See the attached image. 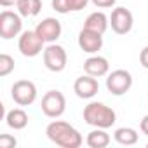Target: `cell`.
<instances>
[{"instance_id":"cell-18","label":"cell","mask_w":148,"mask_h":148,"mask_svg":"<svg viewBox=\"0 0 148 148\" xmlns=\"http://www.w3.org/2000/svg\"><path fill=\"white\" fill-rule=\"evenodd\" d=\"M16 9L23 18H33L42 11V0H18Z\"/></svg>"},{"instance_id":"cell-2","label":"cell","mask_w":148,"mask_h":148,"mask_svg":"<svg viewBox=\"0 0 148 148\" xmlns=\"http://www.w3.org/2000/svg\"><path fill=\"white\" fill-rule=\"evenodd\" d=\"M84 120H86V124H89L92 127L108 129V127H112L117 122V115L105 103L92 101V103H89L84 108Z\"/></svg>"},{"instance_id":"cell-20","label":"cell","mask_w":148,"mask_h":148,"mask_svg":"<svg viewBox=\"0 0 148 148\" xmlns=\"http://www.w3.org/2000/svg\"><path fill=\"white\" fill-rule=\"evenodd\" d=\"M14 70V58L9 54H0V77H7Z\"/></svg>"},{"instance_id":"cell-23","label":"cell","mask_w":148,"mask_h":148,"mask_svg":"<svg viewBox=\"0 0 148 148\" xmlns=\"http://www.w3.org/2000/svg\"><path fill=\"white\" fill-rule=\"evenodd\" d=\"M139 63H141V66H143V68H146V70H148V45H146V47H143V51L139 52Z\"/></svg>"},{"instance_id":"cell-1","label":"cell","mask_w":148,"mask_h":148,"mask_svg":"<svg viewBox=\"0 0 148 148\" xmlns=\"http://www.w3.org/2000/svg\"><path fill=\"white\" fill-rule=\"evenodd\" d=\"M45 134L54 145H58L61 148H79L84 143L82 134L73 125H70L68 122H63V120L51 122L45 129Z\"/></svg>"},{"instance_id":"cell-9","label":"cell","mask_w":148,"mask_h":148,"mask_svg":"<svg viewBox=\"0 0 148 148\" xmlns=\"http://www.w3.org/2000/svg\"><path fill=\"white\" fill-rule=\"evenodd\" d=\"M132 25H134V18H132V12L125 7H117L112 11V16H110V26L112 30L117 33V35H125L132 30Z\"/></svg>"},{"instance_id":"cell-13","label":"cell","mask_w":148,"mask_h":148,"mask_svg":"<svg viewBox=\"0 0 148 148\" xmlns=\"http://www.w3.org/2000/svg\"><path fill=\"white\" fill-rule=\"evenodd\" d=\"M108 70H110V63L103 56H91L84 63V71L87 73V75L96 77V79L98 77H105L108 73Z\"/></svg>"},{"instance_id":"cell-19","label":"cell","mask_w":148,"mask_h":148,"mask_svg":"<svg viewBox=\"0 0 148 148\" xmlns=\"http://www.w3.org/2000/svg\"><path fill=\"white\" fill-rule=\"evenodd\" d=\"M138 132L136 129L132 127H119L115 129L113 132V139L119 143V145H124V146H131V145H136L138 143Z\"/></svg>"},{"instance_id":"cell-21","label":"cell","mask_w":148,"mask_h":148,"mask_svg":"<svg viewBox=\"0 0 148 148\" xmlns=\"http://www.w3.org/2000/svg\"><path fill=\"white\" fill-rule=\"evenodd\" d=\"M18 145L16 138L11 134H2L0 136V148H14Z\"/></svg>"},{"instance_id":"cell-7","label":"cell","mask_w":148,"mask_h":148,"mask_svg":"<svg viewBox=\"0 0 148 148\" xmlns=\"http://www.w3.org/2000/svg\"><path fill=\"white\" fill-rule=\"evenodd\" d=\"M11 96L16 105L28 106V105H33L37 99V87L30 80H18V82H14V86L11 89Z\"/></svg>"},{"instance_id":"cell-10","label":"cell","mask_w":148,"mask_h":148,"mask_svg":"<svg viewBox=\"0 0 148 148\" xmlns=\"http://www.w3.org/2000/svg\"><path fill=\"white\" fill-rule=\"evenodd\" d=\"M35 32L40 35V38H42L45 44H54V42L61 37L63 28H61V23H59L56 18H45V19H42V21L37 25Z\"/></svg>"},{"instance_id":"cell-12","label":"cell","mask_w":148,"mask_h":148,"mask_svg":"<svg viewBox=\"0 0 148 148\" xmlns=\"http://www.w3.org/2000/svg\"><path fill=\"white\" fill-rule=\"evenodd\" d=\"M73 91H75V94L82 99H91L98 94L99 91V84L96 80V77L92 75H82L75 80V84H73Z\"/></svg>"},{"instance_id":"cell-22","label":"cell","mask_w":148,"mask_h":148,"mask_svg":"<svg viewBox=\"0 0 148 148\" xmlns=\"http://www.w3.org/2000/svg\"><path fill=\"white\" fill-rule=\"evenodd\" d=\"M91 2L96 7H99V9H108V7H113L115 5L117 0H91Z\"/></svg>"},{"instance_id":"cell-6","label":"cell","mask_w":148,"mask_h":148,"mask_svg":"<svg viewBox=\"0 0 148 148\" xmlns=\"http://www.w3.org/2000/svg\"><path fill=\"white\" fill-rule=\"evenodd\" d=\"M66 61H68V56H66L64 47L58 44H49L44 49V64L47 70L56 71V73L63 71L66 68Z\"/></svg>"},{"instance_id":"cell-3","label":"cell","mask_w":148,"mask_h":148,"mask_svg":"<svg viewBox=\"0 0 148 148\" xmlns=\"http://www.w3.org/2000/svg\"><path fill=\"white\" fill-rule=\"evenodd\" d=\"M42 112L49 119H58L66 110V98L61 91H47L42 98Z\"/></svg>"},{"instance_id":"cell-24","label":"cell","mask_w":148,"mask_h":148,"mask_svg":"<svg viewBox=\"0 0 148 148\" xmlns=\"http://www.w3.org/2000/svg\"><path fill=\"white\" fill-rule=\"evenodd\" d=\"M139 129H141V132H143V134H146V136H148V115H145V117H143V120H141V124H139Z\"/></svg>"},{"instance_id":"cell-26","label":"cell","mask_w":148,"mask_h":148,"mask_svg":"<svg viewBox=\"0 0 148 148\" xmlns=\"http://www.w3.org/2000/svg\"><path fill=\"white\" fill-rule=\"evenodd\" d=\"M146 146H148V145H146Z\"/></svg>"},{"instance_id":"cell-5","label":"cell","mask_w":148,"mask_h":148,"mask_svg":"<svg viewBox=\"0 0 148 148\" xmlns=\"http://www.w3.org/2000/svg\"><path fill=\"white\" fill-rule=\"evenodd\" d=\"M44 44L45 42L40 38V35L35 30H28V32H23L21 33L19 42H18V47H19V52L23 56L35 58L40 52H44Z\"/></svg>"},{"instance_id":"cell-17","label":"cell","mask_w":148,"mask_h":148,"mask_svg":"<svg viewBox=\"0 0 148 148\" xmlns=\"http://www.w3.org/2000/svg\"><path fill=\"white\" fill-rule=\"evenodd\" d=\"M87 146L91 148H106L110 145V134L101 129V127H96L94 131H91L87 134V139H86Z\"/></svg>"},{"instance_id":"cell-25","label":"cell","mask_w":148,"mask_h":148,"mask_svg":"<svg viewBox=\"0 0 148 148\" xmlns=\"http://www.w3.org/2000/svg\"><path fill=\"white\" fill-rule=\"evenodd\" d=\"M16 4H18V0H0V5H4V7H11Z\"/></svg>"},{"instance_id":"cell-15","label":"cell","mask_w":148,"mask_h":148,"mask_svg":"<svg viewBox=\"0 0 148 148\" xmlns=\"http://www.w3.org/2000/svg\"><path fill=\"white\" fill-rule=\"evenodd\" d=\"M108 25H110V19L106 18V14L96 11V12H92V14L87 16V19H86V23H84V28L92 30V32H98V33L103 35V33L108 30Z\"/></svg>"},{"instance_id":"cell-16","label":"cell","mask_w":148,"mask_h":148,"mask_svg":"<svg viewBox=\"0 0 148 148\" xmlns=\"http://www.w3.org/2000/svg\"><path fill=\"white\" fill-rule=\"evenodd\" d=\"M5 122L11 129L14 131H21L28 125V113L23 110V108H12L7 112L5 115Z\"/></svg>"},{"instance_id":"cell-11","label":"cell","mask_w":148,"mask_h":148,"mask_svg":"<svg viewBox=\"0 0 148 148\" xmlns=\"http://www.w3.org/2000/svg\"><path fill=\"white\" fill-rule=\"evenodd\" d=\"M79 47L87 54H94V52L101 51V47H103V35L98 32L82 28L79 33Z\"/></svg>"},{"instance_id":"cell-14","label":"cell","mask_w":148,"mask_h":148,"mask_svg":"<svg viewBox=\"0 0 148 148\" xmlns=\"http://www.w3.org/2000/svg\"><path fill=\"white\" fill-rule=\"evenodd\" d=\"M87 4L89 0H52V9L59 14H68L86 9Z\"/></svg>"},{"instance_id":"cell-4","label":"cell","mask_w":148,"mask_h":148,"mask_svg":"<svg viewBox=\"0 0 148 148\" xmlns=\"http://www.w3.org/2000/svg\"><path fill=\"white\" fill-rule=\"evenodd\" d=\"M23 16L19 12H12V11H4L0 14V37L4 40L14 38L21 33L23 30Z\"/></svg>"},{"instance_id":"cell-8","label":"cell","mask_w":148,"mask_h":148,"mask_svg":"<svg viewBox=\"0 0 148 148\" xmlns=\"http://www.w3.org/2000/svg\"><path fill=\"white\" fill-rule=\"evenodd\" d=\"M132 87V75L127 70H115L106 79V89L113 96H122Z\"/></svg>"}]
</instances>
